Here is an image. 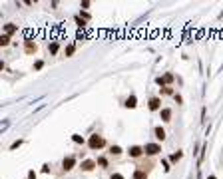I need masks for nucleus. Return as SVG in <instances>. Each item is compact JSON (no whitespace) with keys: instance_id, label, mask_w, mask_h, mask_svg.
Segmentation results:
<instances>
[{"instance_id":"23","label":"nucleus","mask_w":223,"mask_h":179,"mask_svg":"<svg viewBox=\"0 0 223 179\" xmlns=\"http://www.w3.org/2000/svg\"><path fill=\"white\" fill-rule=\"evenodd\" d=\"M160 94H161V96H175V92H173L171 86H167V88H161V90H160Z\"/></svg>"},{"instance_id":"24","label":"nucleus","mask_w":223,"mask_h":179,"mask_svg":"<svg viewBox=\"0 0 223 179\" xmlns=\"http://www.w3.org/2000/svg\"><path fill=\"white\" fill-rule=\"evenodd\" d=\"M161 167H164V171H165V173H170V171H171V163H170V159H161Z\"/></svg>"},{"instance_id":"6","label":"nucleus","mask_w":223,"mask_h":179,"mask_svg":"<svg viewBox=\"0 0 223 179\" xmlns=\"http://www.w3.org/2000/svg\"><path fill=\"white\" fill-rule=\"evenodd\" d=\"M98 167V161L96 159H82V163H80V169L84 173H92Z\"/></svg>"},{"instance_id":"5","label":"nucleus","mask_w":223,"mask_h":179,"mask_svg":"<svg viewBox=\"0 0 223 179\" xmlns=\"http://www.w3.org/2000/svg\"><path fill=\"white\" fill-rule=\"evenodd\" d=\"M24 52L28 54V56H34V54H38V44L32 38H26L24 40Z\"/></svg>"},{"instance_id":"16","label":"nucleus","mask_w":223,"mask_h":179,"mask_svg":"<svg viewBox=\"0 0 223 179\" xmlns=\"http://www.w3.org/2000/svg\"><path fill=\"white\" fill-rule=\"evenodd\" d=\"M48 52H50V56H56V54L60 52V44H58L56 40H54V42H50V44H48Z\"/></svg>"},{"instance_id":"11","label":"nucleus","mask_w":223,"mask_h":179,"mask_svg":"<svg viewBox=\"0 0 223 179\" xmlns=\"http://www.w3.org/2000/svg\"><path fill=\"white\" fill-rule=\"evenodd\" d=\"M124 106H126L128 110H135V107H138V97H135V94H129L126 97V104Z\"/></svg>"},{"instance_id":"8","label":"nucleus","mask_w":223,"mask_h":179,"mask_svg":"<svg viewBox=\"0 0 223 179\" xmlns=\"http://www.w3.org/2000/svg\"><path fill=\"white\" fill-rule=\"evenodd\" d=\"M154 137H155V142L157 143H161V142H165V137H167V133H165V129L161 127V126H155L154 127Z\"/></svg>"},{"instance_id":"3","label":"nucleus","mask_w":223,"mask_h":179,"mask_svg":"<svg viewBox=\"0 0 223 179\" xmlns=\"http://www.w3.org/2000/svg\"><path fill=\"white\" fill-rule=\"evenodd\" d=\"M144 151H145V157H155V155L161 153V143H157V142L145 143L144 145Z\"/></svg>"},{"instance_id":"21","label":"nucleus","mask_w":223,"mask_h":179,"mask_svg":"<svg viewBox=\"0 0 223 179\" xmlns=\"http://www.w3.org/2000/svg\"><path fill=\"white\" fill-rule=\"evenodd\" d=\"M74 52H76V44H68L66 48H64V54H66V58L74 56Z\"/></svg>"},{"instance_id":"31","label":"nucleus","mask_w":223,"mask_h":179,"mask_svg":"<svg viewBox=\"0 0 223 179\" xmlns=\"http://www.w3.org/2000/svg\"><path fill=\"white\" fill-rule=\"evenodd\" d=\"M173 100H175V104H183V97L179 96V94H175V96H173Z\"/></svg>"},{"instance_id":"28","label":"nucleus","mask_w":223,"mask_h":179,"mask_svg":"<svg viewBox=\"0 0 223 179\" xmlns=\"http://www.w3.org/2000/svg\"><path fill=\"white\" fill-rule=\"evenodd\" d=\"M80 8H82V10H88V8H90V2H88V0H84V2H80Z\"/></svg>"},{"instance_id":"25","label":"nucleus","mask_w":223,"mask_h":179,"mask_svg":"<svg viewBox=\"0 0 223 179\" xmlns=\"http://www.w3.org/2000/svg\"><path fill=\"white\" fill-rule=\"evenodd\" d=\"M42 68H44V60H36L34 66H32V70H34V72H38V70H42Z\"/></svg>"},{"instance_id":"33","label":"nucleus","mask_w":223,"mask_h":179,"mask_svg":"<svg viewBox=\"0 0 223 179\" xmlns=\"http://www.w3.org/2000/svg\"><path fill=\"white\" fill-rule=\"evenodd\" d=\"M207 179H217V177H215V175H209V177H207Z\"/></svg>"},{"instance_id":"30","label":"nucleus","mask_w":223,"mask_h":179,"mask_svg":"<svg viewBox=\"0 0 223 179\" xmlns=\"http://www.w3.org/2000/svg\"><path fill=\"white\" fill-rule=\"evenodd\" d=\"M110 179H126V177H124L122 173H112V175H110Z\"/></svg>"},{"instance_id":"15","label":"nucleus","mask_w":223,"mask_h":179,"mask_svg":"<svg viewBox=\"0 0 223 179\" xmlns=\"http://www.w3.org/2000/svg\"><path fill=\"white\" fill-rule=\"evenodd\" d=\"M181 157H183V151H175V153L170 155V163H171V165L179 163V161H181Z\"/></svg>"},{"instance_id":"22","label":"nucleus","mask_w":223,"mask_h":179,"mask_svg":"<svg viewBox=\"0 0 223 179\" xmlns=\"http://www.w3.org/2000/svg\"><path fill=\"white\" fill-rule=\"evenodd\" d=\"M0 46H2V48L10 46V36H8V34H2V36H0Z\"/></svg>"},{"instance_id":"2","label":"nucleus","mask_w":223,"mask_h":179,"mask_svg":"<svg viewBox=\"0 0 223 179\" xmlns=\"http://www.w3.org/2000/svg\"><path fill=\"white\" fill-rule=\"evenodd\" d=\"M126 153L129 159H141V157H145V151H144V145H129L126 149Z\"/></svg>"},{"instance_id":"12","label":"nucleus","mask_w":223,"mask_h":179,"mask_svg":"<svg viewBox=\"0 0 223 179\" xmlns=\"http://www.w3.org/2000/svg\"><path fill=\"white\" fill-rule=\"evenodd\" d=\"M135 167H138V169H144V171H151V167H154V161H150V159H145L144 161V157H141V159H139V163L138 165H135Z\"/></svg>"},{"instance_id":"19","label":"nucleus","mask_w":223,"mask_h":179,"mask_svg":"<svg viewBox=\"0 0 223 179\" xmlns=\"http://www.w3.org/2000/svg\"><path fill=\"white\" fill-rule=\"evenodd\" d=\"M161 78H164V82H165V86H171V84H173V80H175V76H173L171 72H165L164 76H161Z\"/></svg>"},{"instance_id":"27","label":"nucleus","mask_w":223,"mask_h":179,"mask_svg":"<svg viewBox=\"0 0 223 179\" xmlns=\"http://www.w3.org/2000/svg\"><path fill=\"white\" fill-rule=\"evenodd\" d=\"M52 171V165L50 163H44V165H42V173H50Z\"/></svg>"},{"instance_id":"14","label":"nucleus","mask_w":223,"mask_h":179,"mask_svg":"<svg viewBox=\"0 0 223 179\" xmlns=\"http://www.w3.org/2000/svg\"><path fill=\"white\" fill-rule=\"evenodd\" d=\"M148 175H150L148 171H144V169H138V167H135V169H134V175H132V179H148Z\"/></svg>"},{"instance_id":"20","label":"nucleus","mask_w":223,"mask_h":179,"mask_svg":"<svg viewBox=\"0 0 223 179\" xmlns=\"http://www.w3.org/2000/svg\"><path fill=\"white\" fill-rule=\"evenodd\" d=\"M74 22H76V26H78V28H86V26H88V22H86V20L82 18V16H74Z\"/></svg>"},{"instance_id":"32","label":"nucleus","mask_w":223,"mask_h":179,"mask_svg":"<svg viewBox=\"0 0 223 179\" xmlns=\"http://www.w3.org/2000/svg\"><path fill=\"white\" fill-rule=\"evenodd\" d=\"M28 179H38V175H36V171H34V169H30V171H28Z\"/></svg>"},{"instance_id":"7","label":"nucleus","mask_w":223,"mask_h":179,"mask_svg":"<svg viewBox=\"0 0 223 179\" xmlns=\"http://www.w3.org/2000/svg\"><path fill=\"white\" fill-rule=\"evenodd\" d=\"M148 107H150V112H157V113H160L161 112V97L160 96H151L150 102H148Z\"/></svg>"},{"instance_id":"4","label":"nucleus","mask_w":223,"mask_h":179,"mask_svg":"<svg viewBox=\"0 0 223 179\" xmlns=\"http://www.w3.org/2000/svg\"><path fill=\"white\" fill-rule=\"evenodd\" d=\"M76 163H78V157H76V155H66L62 159V171H66V173L72 171L76 167Z\"/></svg>"},{"instance_id":"13","label":"nucleus","mask_w":223,"mask_h":179,"mask_svg":"<svg viewBox=\"0 0 223 179\" xmlns=\"http://www.w3.org/2000/svg\"><path fill=\"white\" fill-rule=\"evenodd\" d=\"M18 32V24H12V22H8V24H4V34H8V36H12Z\"/></svg>"},{"instance_id":"26","label":"nucleus","mask_w":223,"mask_h":179,"mask_svg":"<svg viewBox=\"0 0 223 179\" xmlns=\"http://www.w3.org/2000/svg\"><path fill=\"white\" fill-rule=\"evenodd\" d=\"M80 16H82V18L86 20V22H88V20L92 18V16H90V12H88V10H80Z\"/></svg>"},{"instance_id":"29","label":"nucleus","mask_w":223,"mask_h":179,"mask_svg":"<svg viewBox=\"0 0 223 179\" xmlns=\"http://www.w3.org/2000/svg\"><path fill=\"white\" fill-rule=\"evenodd\" d=\"M24 142H22V139H18V142H14L12 145H10V149H16V147H20V145H22Z\"/></svg>"},{"instance_id":"10","label":"nucleus","mask_w":223,"mask_h":179,"mask_svg":"<svg viewBox=\"0 0 223 179\" xmlns=\"http://www.w3.org/2000/svg\"><path fill=\"white\" fill-rule=\"evenodd\" d=\"M122 153H124V149L119 147V145H116V143L108 145V155H110V157H119Z\"/></svg>"},{"instance_id":"18","label":"nucleus","mask_w":223,"mask_h":179,"mask_svg":"<svg viewBox=\"0 0 223 179\" xmlns=\"http://www.w3.org/2000/svg\"><path fill=\"white\" fill-rule=\"evenodd\" d=\"M72 142L74 143H78V145H84V143H88L84 139V135H80V133H72Z\"/></svg>"},{"instance_id":"9","label":"nucleus","mask_w":223,"mask_h":179,"mask_svg":"<svg viewBox=\"0 0 223 179\" xmlns=\"http://www.w3.org/2000/svg\"><path fill=\"white\" fill-rule=\"evenodd\" d=\"M171 117H173V110H171V107H161V112H160V119H161V122L170 123Z\"/></svg>"},{"instance_id":"17","label":"nucleus","mask_w":223,"mask_h":179,"mask_svg":"<svg viewBox=\"0 0 223 179\" xmlns=\"http://www.w3.org/2000/svg\"><path fill=\"white\" fill-rule=\"evenodd\" d=\"M96 161H98V165H100L102 169H108V167H110V159H108L106 155H100V157H98Z\"/></svg>"},{"instance_id":"1","label":"nucleus","mask_w":223,"mask_h":179,"mask_svg":"<svg viewBox=\"0 0 223 179\" xmlns=\"http://www.w3.org/2000/svg\"><path fill=\"white\" fill-rule=\"evenodd\" d=\"M88 149H92V151H100V149H104V147H108V142H106V137L104 135H100V133H92L90 137H88Z\"/></svg>"}]
</instances>
